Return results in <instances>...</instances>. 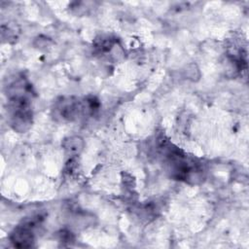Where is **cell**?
<instances>
[{"mask_svg": "<svg viewBox=\"0 0 249 249\" xmlns=\"http://www.w3.org/2000/svg\"><path fill=\"white\" fill-rule=\"evenodd\" d=\"M11 242L14 246L18 248H28L31 247L34 242V234L32 231V227L23 223L18 226L11 234Z\"/></svg>", "mask_w": 249, "mask_h": 249, "instance_id": "6da1fadb", "label": "cell"}, {"mask_svg": "<svg viewBox=\"0 0 249 249\" xmlns=\"http://www.w3.org/2000/svg\"><path fill=\"white\" fill-rule=\"evenodd\" d=\"M62 146L66 155L70 158H74L75 156H78V154L82 151L84 147V142L81 137L71 136L64 139Z\"/></svg>", "mask_w": 249, "mask_h": 249, "instance_id": "7a4b0ae2", "label": "cell"}]
</instances>
